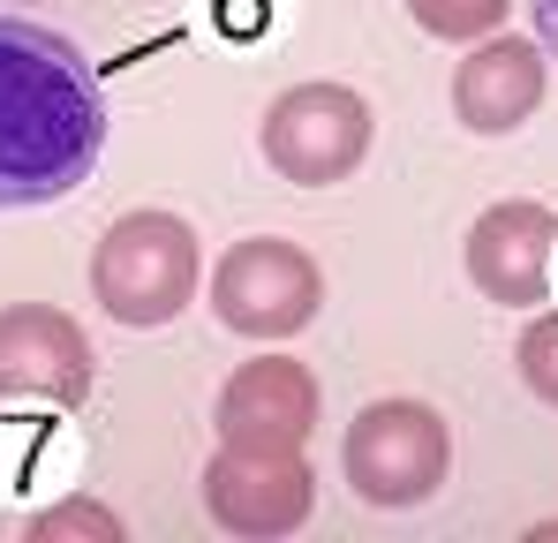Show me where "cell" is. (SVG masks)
Masks as SVG:
<instances>
[{"label":"cell","mask_w":558,"mask_h":543,"mask_svg":"<svg viewBox=\"0 0 558 543\" xmlns=\"http://www.w3.org/2000/svg\"><path fill=\"white\" fill-rule=\"evenodd\" d=\"M98 152H106V90L92 61L61 31L0 15V212L76 196Z\"/></svg>","instance_id":"1"},{"label":"cell","mask_w":558,"mask_h":543,"mask_svg":"<svg viewBox=\"0 0 558 543\" xmlns=\"http://www.w3.org/2000/svg\"><path fill=\"white\" fill-rule=\"evenodd\" d=\"M204 279V257H196V227L174 219V212H121L92 250V294L98 310L129 333H159L189 310Z\"/></svg>","instance_id":"2"},{"label":"cell","mask_w":558,"mask_h":543,"mask_svg":"<svg viewBox=\"0 0 558 543\" xmlns=\"http://www.w3.org/2000/svg\"><path fill=\"white\" fill-rule=\"evenodd\" d=\"M340 468H348V491L363 506H385V514L430 506L446 491V468H453L446 415L423 400H371L340 438Z\"/></svg>","instance_id":"3"},{"label":"cell","mask_w":558,"mask_h":543,"mask_svg":"<svg viewBox=\"0 0 558 543\" xmlns=\"http://www.w3.org/2000/svg\"><path fill=\"white\" fill-rule=\"evenodd\" d=\"M257 144H265L279 181L332 189V181H348L371 159V98L348 84H294L265 106Z\"/></svg>","instance_id":"4"},{"label":"cell","mask_w":558,"mask_h":543,"mask_svg":"<svg viewBox=\"0 0 558 543\" xmlns=\"http://www.w3.org/2000/svg\"><path fill=\"white\" fill-rule=\"evenodd\" d=\"M211 310L242 340H294L325 310V272L287 234H250L211 272Z\"/></svg>","instance_id":"5"},{"label":"cell","mask_w":558,"mask_h":543,"mask_svg":"<svg viewBox=\"0 0 558 543\" xmlns=\"http://www.w3.org/2000/svg\"><path fill=\"white\" fill-rule=\"evenodd\" d=\"M84 408L92 400V340L53 302L0 310V408Z\"/></svg>","instance_id":"6"},{"label":"cell","mask_w":558,"mask_h":543,"mask_svg":"<svg viewBox=\"0 0 558 543\" xmlns=\"http://www.w3.org/2000/svg\"><path fill=\"white\" fill-rule=\"evenodd\" d=\"M317 506V475L302 452L219 446L204 460V514L227 536H294Z\"/></svg>","instance_id":"7"},{"label":"cell","mask_w":558,"mask_h":543,"mask_svg":"<svg viewBox=\"0 0 558 543\" xmlns=\"http://www.w3.org/2000/svg\"><path fill=\"white\" fill-rule=\"evenodd\" d=\"M551 265H558V212L536 196H506L468 227V279L506 310H536L551 294Z\"/></svg>","instance_id":"8"},{"label":"cell","mask_w":558,"mask_h":543,"mask_svg":"<svg viewBox=\"0 0 558 543\" xmlns=\"http://www.w3.org/2000/svg\"><path fill=\"white\" fill-rule=\"evenodd\" d=\"M317 431V377L294 355H250L219 385V438L227 446L302 452Z\"/></svg>","instance_id":"9"},{"label":"cell","mask_w":558,"mask_h":543,"mask_svg":"<svg viewBox=\"0 0 558 543\" xmlns=\"http://www.w3.org/2000/svg\"><path fill=\"white\" fill-rule=\"evenodd\" d=\"M544 106V46L529 38H483L453 69V113L468 136H513Z\"/></svg>","instance_id":"10"},{"label":"cell","mask_w":558,"mask_h":543,"mask_svg":"<svg viewBox=\"0 0 558 543\" xmlns=\"http://www.w3.org/2000/svg\"><path fill=\"white\" fill-rule=\"evenodd\" d=\"M76 468V438L61 431V423H23V415H8L0 423V491H38V483H61Z\"/></svg>","instance_id":"11"},{"label":"cell","mask_w":558,"mask_h":543,"mask_svg":"<svg viewBox=\"0 0 558 543\" xmlns=\"http://www.w3.org/2000/svg\"><path fill=\"white\" fill-rule=\"evenodd\" d=\"M121 543L129 529H121V514L113 506H98V498H84V491H69V498H53V506H31V521H23V543Z\"/></svg>","instance_id":"12"},{"label":"cell","mask_w":558,"mask_h":543,"mask_svg":"<svg viewBox=\"0 0 558 543\" xmlns=\"http://www.w3.org/2000/svg\"><path fill=\"white\" fill-rule=\"evenodd\" d=\"M408 15H415L430 38L468 46V38H490V31L513 15V0H408Z\"/></svg>","instance_id":"13"},{"label":"cell","mask_w":558,"mask_h":543,"mask_svg":"<svg viewBox=\"0 0 558 543\" xmlns=\"http://www.w3.org/2000/svg\"><path fill=\"white\" fill-rule=\"evenodd\" d=\"M513 362H521V385H529L544 408H558V310H544V317H529V325H521Z\"/></svg>","instance_id":"14"},{"label":"cell","mask_w":558,"mask_h":543,"mask_svg":"<svg viewBox=\"0 0 558 543\" xmlns=\"http://www.w3.org/2000/svg\"><path fill=\"white\" fill-rule=\"evenodd\" d=\"M536 38H544V53L558 61V0H536Z\"/></svg>","instance_id":"15"},{"label":"cell","mask_w":558,"mask_h":543,"mask_svg":"<svg viewBox=\"0 0 558 543\" xmlns=\"http://www.w3.org/2000/svg\"><path fill=\"white\" fill-rule=\"evenodd\" d=\"M227 23H234V31H265V0H234Z\"/></svg>","instance_id":"16"}]
</instances>
